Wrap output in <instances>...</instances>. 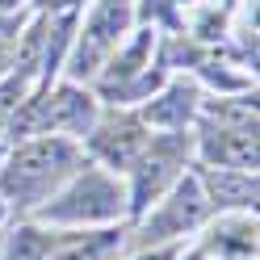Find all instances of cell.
<instances>
[{
  "label": "cell",
  "mask_w": 260,
  "mask_h": 260,
  "mask_svg": "<svg viewBox=\"0 0 260 260\" xmlns=\"http://www.w3.org/2000/svg\"><path fill=\"white\" fill-rule=\"evenodd\" d=\"M76 164H80V155L72 143L46 135V139H34L13 151L5 176H0V189L9 198H17L21 206H38V202H46V193L59 181H68L76 172Z\"/></svg>",
  "instance_id": "obj_1"
},
{
  "label": "cell",
  "mask_w": 260,
  "mask_h": 260,
  "mask_svg": "<svg viewBox=\"0 0 260 260\" xmlns=\"http://www.w3.org/2000/svg\"><path fill=\"white\" fill-rule=\"evenodd\" d=\"M122 202L126 198H122L118 181H109L101 168H84L63 198L42 206V218L46 222H105V218H118L126 210Z\"/></svg>",
  "instance_id": "obj_2"
},
{
  "label": "cell",
  "mask_w": 260,
  "mask_h": 260,
  "mask_svg": "<svg viewBox=\"0 0 260 260\" xmlns=\"http://www.w3.org/2000/svg\"><path fill=\"white\" fill-rule=\"evenodd\" d=\"M185 155H189V143H181V139H151L139 151V159H135V193H130V202H135L130 210L135 214H143L168 185H176V168L185 164Z\"/></svg>",
  "instance_id": "obj_3"
},
{
  "label": "cell",
  "mask_w": 260,
  "mask_h": 260,
  "mask_svg": "<svg viewBox=\"0 0 260 260\" xmlns=\"http://www.w3.org/2000/svg\"><path fill=\"white\" fill-rule=\"evenodd\" d=\"M206 218V193L198 181H176L172 185V198L147 218V239H172V235H185L189 226H198Z\"/></svg>",
  "instance_id": "obj_4"
},
{
  "label": "cell",
  "mask_w": 260,
  "mask_h": 260,
  "mask_svg": "<svg viewBox=\"0 0 260 260\" xmlns=\"http://www.w3.org/2000/svg\"><path fill=\"white\" fill-rule=\"evenodd\" d=\"M143 147H147L143 122L139 118H126V113H109V118L96 126V135H92V151L101 155L109 168H130Z\"/></svg>",
  "instance_id": "obj_5"
},
{
  "label": "cell",
  "mask_w": 260,
  "mask_h": 260,
  "mask_svg": "<svg viewBox=\"0 0 260 260\" xmlns=\"http://www.w3.org/2000/svg\"><path fill=\"white\" fill-rule=\"evenodd\" d=\"M92 96L76 84H63L55 88L51 96H42V135H51V130H68V135H88L92 130Z\"/></svg>",
  "instance_id": "obj_6"
},
{
  "label": "cell",
  "mask_w": 260,
  "mask_h": 260,
  "mask_svg": "<svg viewBox=\"0 0 260 260\" xmlns=\"http://www.w3.org/2000/svg\"><path fill=\"white\" fill-rule=\"evenodd\" d=\"M202 155L218 168L256 172V130H206Z\"/></svg>",
  "instance_id": "obj_7"
},
{
  "label": "cell",
  "mask_w": 260,
  "mask_h": 260,
  "mask_svg": "<svg viewBox=\"0 0 260 260\" xmlns=\"http://www.w3.org/2000/svg\"><path fill=\"white\" fill-rule=\"evenodd\" d=\"M202 193L214 206H256V172H235V168H218V172H202Z\"/></svg>",
  "instance_id": "obj_8"
},
{
  "label": "cell",
  "mask_w": 260,
  "mask_h": 260,
  "mask_svg": "<svg viewBox=\"0 0 260 260\" xmlns=\"http://www.w3.org/2000/svg\"><path fill=\"white\" fill-rule=\"evenodd\" d=\"M193 113H198V88L193 84H172V88H164L155 96V101L143 109V118L147 122H155V126H168V130H181Z\"/></svg>",
  "instance_id": "obj_9"
},
{
  "label": "cell",
  "mask_w": 260,
  "mask_h": 260,
  "mask_svg": "<svg viewBox=\"0 0 260 260\" xmlns=\"http://www.w3.org/2000/svg\"><path fill=\"white\" fill-rule=\"evenodd\" d=\"M51 235L46 231H34V226H21L17 235L9 239V252H5V260H42L46 252H51Z\"/></svg>",
  "instance_id": "obj_10"
},
{
  "label": "cell",
  "mask_w": 260,
  "mask_h": 260,
  "mask_svg": "<svg viewBox=\"0 0 260 260\" xmlns=\"http://www.w3.org/2000/svg\"><path fill=\"white\" fill-rule=\"evenodd\" d=\"M113 243V235L109 231H101L96 239H76V243H68V248H59L55 252V260H96L105 248Z\"/></svg>",
  "instance_id": "obj_11"
},
{
  "label": "cell",
  "mask_w": 260,
  "mask_h": 260,
  "mask_svg": "<svg viewBox=\"0 0 260 260\" xmlns=\"http://www.w3.org/2000/svg\"><path fill=\"white\" fill-rule=\"evenodd\" d=\"M17 38H21V21L17 17H0V76L9 72L13 55H17Z\"/></svg>",
  "instance_id": "obj_12"
},
{
  "label": "cell",
  "mask_w": 260,
  "mask_h": 260,
  "mask_svg": "<svg viewBox=\"0 0 260 260\" xmlns=\"http://www.w3.org/2000/svg\"><path fill=\"white\" fill-rule=\"evenodd\" d=\"M168 9H172V0H147V5H143V21L168 17Z\"/></svg>",
  "instance_id": "obj_13"
},
{
  "label": "cell",
  "mask_w": 260,
  "mask_h": 260,
  "mask_svg": "<svg viewBox=\"0 0 260 260\" xmlns=\"http://www.w3.org/2000/svg\"><path fill=\"white\" fill-rule=\"evenodd\" d=\"M38 5H42L46 13H72V9L80 5V0H38Z\"/></svg>",
  "instance_id": "obj_14"
},
{
  "label": "cell",
  "mask_w": 260,
  "mask_h": 260,
  "mask_svg": "<svg viewBox=\"0 0 260 260\" xmlns=\"http://www.w3.org/2000/svg\"><path fill=\"white\" fill-rule=\"evenodd\" d=\"M17 5H21V0H0V17H13V13H17Z\"/></svg>",
  "instance_id": "obj_15"
},
{
  "label": "cell",
  "mask_w": 260,
  "mask_h": 260,
  "mask_svg": "<svg viewBox=\"0 0 260 260\" xmlns=\"http://www.w3.org/2000/svg\"><path fill=\"white\" fill-rule=\"evenodd\" d=\"M0 214H5V206H0Z\"/></svg>",
  "instance_id": "obj_16"
},
{
  "label": "cell",
  "mask_w": 260,
  "mask_h": 260,
  "mask_svg": "<svg viewBox=\"0 0 260 260\" xmlns=\"http://www.w3.org/2000/svg\"><path fill=\"white\" fill-rule=\"evenodd\" d=\"M193 260H198V256H193Z\"/></svg>",
  "instance_id": "obj_17"
}]
</instances>
